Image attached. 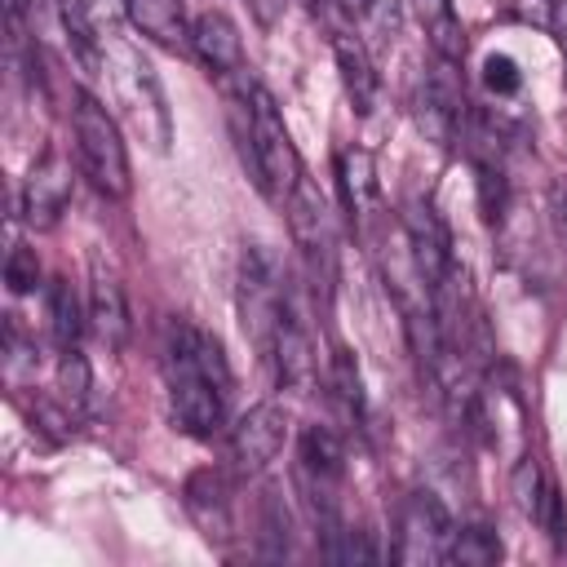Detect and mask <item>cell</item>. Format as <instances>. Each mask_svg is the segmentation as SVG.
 <instances>
[{
    "label": "cell",
    "mask_w": 567,
    "mask_h": 567,
    "mask_svg": "<svg viewBox=\"0 0 567 567\" xmlns=\"http://www.w3.org/2000/svg\"><path fill=\"white\" fill-rule=\"evenodd\" d=\"M261 554L266 558H284L288 554V509H284L279 492L261 496Z\"/></svg>",
    "instance_id": "obj_25"
},
{
    "label": "cell",
    "mask_w": 567,
    "mask_h": 567,
    "mask_svg": "<svg viewBox=\"0 0 567 567\" xmlns=\"http://www.w3.org/2000/svg\"><path fill=\"white\" fill-rule=\"evenodd\" d=\"M509 487H514V505H518V514H523L527 523H536L558 549H567V505H563L554 478L545 474V465H540L536 456H523V461L514 465Z\"/></svg>",
    "instance_id": "obj_13"
},
{
    "label": "cell",
    "mask_w": 567,
    "mask_h": 567,
    "mask_svg": "<svg viewBox=\"0 0 567 567\" xmlns=\"http://www.w3.org/2000/svg\"><path fill=\"white\" fill-rule=\"evenodd\" d=\"M284 213H288L292 244H297V252L306 261V275L315 284V292L328 301L332 284H337V230H332L328 199L319 195V186L310 177H301L292 186V195L284 199Z\"/></svg>",
    "instance_id": "obj_6"
},
{
    "label": "cell",
    "mask_w": 567,
    "mask_h": 567,
    "mask_svg": "<svg viewBox=\"0 0 567 567\" xmlns=\"http://www.w3.org/2000/svg\"><path fill=\"white\" fill-rule=\"evenodd\" d=\"M297 483L319 532L341 523V483H346V443L328 425H306L297 434Z\"/></svg>",
    "instance_id": "obj_5"
},
{
    "label": "cell",
    "mask_w": 567,
    "mask_h": 567,
    "mask_svg": "<svg viewBox=\"0 0 567 567\" xmlns=\"http://www.w3.org/2000/svg\"><path fill=\"white\" fill-rule=\"evenodd\" d=\"M44 315H49V337L58 350H80V337L89 328V301L71 288V279H49L44 288Z\"/></svg>",
    "instance_id": "obj_21"
},
{
    "label": "cell",
    "mask_w": 567,
    "mask_h": 567,
    "mask_svg": "<svg viewBox=\"0 0 567 567\" xmlns=\"http://www.w3.org/2000/svg\"><path fill=\"white\" fill-rule=\"evenodd\" d=\"M71 186H75L71 164H66L58 151H44V155L31 164V173L22 177V190H18V213H22V221H27L31 230H53L58 217L66 213V204H71Z\"/></svg>",
    "instance_id": "obj_12"
},
{
    "label": "cell",
    "mask_w": 567,
    "mask_h": 567,
    "mask_svg": "<svg viewBox=\"0 0 567 567\" xmlns=\"http://www.w3.org/2000/svg\"><path fill=\"white\" fill-rule=\"evenodd\" d=\"M501 536L483 523H470V527H456L452 532V545H447V563H461V567H492L501 563Z\"/></svg>",
    "instance_id": "obj_23"
},
{
    "label": "cell",
    "mask_w": 567,
    "mask_h": 567,
    "mask_svg": "<svg viewBox=\"0 0 567 567\" xmlns=\"http://www.w3.org/2000/svg\"><path fill=\"white\" fill-rule=\"evenodd\" d=\"M71 137H75L80 173L93 182V190L106 199H128L133 168H128L124 133H120L115 115L89 89H75V97H71Z\"/></svg>",
    "instance_id": "obj_3"
},
{
    "label": "cell",
    "mask_w": 567,
    "mask_h": 567,
    "mask_svg": "<svg viewBox=\"0 0 567 567\" xmlns=\"http://www.w3.org/2000/svg\"><path fill=\"white\" fill-rule=\"evenodd\" d=\"M323 381H328V394H332L337 412H341V416H346L354 430H363V412H368V399H363V377H359V363H354V354H350L346 346H332Z\"/></svg>",
    "instance_id": "obj_22"
},
{
    "label": "cell",
    "mask_w": 567,
    "mask_h": 567,
    "mask_svg": "<svg viewBox=\"0 0 567 567\" xmlns=\"http://www.w3.org/2000/svg\"><path fill=\"white\" fill-rule=\"evenodd\" d=\"M89 332L111 350L120 354L133 337V315H128V297H124V284L93 266V279H89Z\"/></svg>",
    "instance_id": "obj_16"
},
{
    "label": "cell",
    "mask_w": 567,
    "mask_h": 567,
    "mask_svg": "<svg viewBox=\"0 0 567 567\" xmlns=\"http://www.w3.org/2000/svg\"><path fill=\"white\" fill-rule=\"evenodd\" d=\"M58 399L62 408L80 421L84 408H89V363L80 350H62V363H58Z\"/></svg>",
    "instance_id": "obj_24"
},
{
    "label": "cell",
    "mask_w": 567,
    "mask_h": 567,
    "mask_svg": "<svg viewBox=\"0 0 567 567\" xmlns=\"http://www.w3.org/2000/svg\"><path fill=\"white\" fill-rule=\"evenodd\" d=\"M456 523L447 518L443 501L434 492H412L399 505V523H394V563H447V545H452Z\"/></svg>",
    "instance_id": "obj_7"
},
{
    "label": "cell",
    "mask_w": 567,
    "mask_h": 567,
    "mask_svg": "<svg viewBox=\"0 0 567 567\" xmlns=\"http://www.w3.org/2000/svg\"><path fill=\"white\" fill-rule=\"evenodd\" d=\"M332 53H337V71H341V84H346L350 106H354L359 115H368V111L377 106L381 80H377V71H372V58H368L363 40L350 35V31H332Z\"/></svg>",
    "instance_id": "obj_18"
},
{
    "label": "cell",
    "mask_w": 567,
    "mask_h": 567,
    "mask_svg": "<svg viewBox=\"0 0 567 567\" xmlns=\"http://www.w3.org/2000/svg\"><path fill=\"white\" fill-rule=\"evenodd\" d=\"M106 71L115 75L120 97L128 102L137 128L151 137L155 151H164V146H168V106H164V89H159L151 62H146L142 53H133V49H115V62H111Z\"/></svg>",
    "instance_id": "obj_9"
},
{
    "label": "cell",
    "mask_w": 567,
    "mask_h": 567,
    "mask_svg": "<svg viewBox=\"0 0 567 567\" xmlns=\"http://www.w3.org/2000/svg\"><path fill=\"white\" fill-rule=\"evenodd\" d=\"M124 13L146 40L177 49V53L190 49V22H186L182 0H124Z\"/></svg>",
    "instance_id": "obj_20"
},
{
    "label": "cell",
    "mask_w": 567,
    "mask_h": 567,
    "mask_svg": "<svg viewBox=\"0 0 567 567\" xmlns=\"http://www.w3.org/2000/svg\"><path fill=\"white\" fill-rule=\"evenodd\" d=\"M549 31H554V40H558V49L567 58V0H554L549 4Z\"/></svg>",
    "instance_id": "obj_29"
},
{
    "label": "cell",
    "mask_w": 567,
    "mask_h": 567,
    "mask_svg": "<svg viewBox=\"0 0 567 567\" xmlns=\"http://www.w3.org/2000/svg\"><path fill=\"white\" fill-rule=\"evenodd\" d=\"M408 9H412V18H416V27L425 31V40H430L434 58H443V62L461 66V58H465L470 40H465V27H461L456 4H452V0H408Z\"/></svg>",
    "instance_id": "obj_19"
},
{
    "label": "cell",
    "mask_w": 567,
    "mask_h": 567,
    "mask_svg": "<svg viewBox=\"0 0 567 567\" xmlns=\"http://www.w3.org/2000/svg\"><path fill=\"white\" fill-rule=\"evenodd\" d=\"M483 84H487L496 97H509V93H518L523 71H518V62H514L509 53H492V58L483 62Z\"/></svg>",
    "instance_id": "obj_28"
},
{
    "label": "cell",
    "mask_w": 567,
    "mask_h": 567,
    "mask_svg": "<svg viewBox=\"0 0 567 567\" xmlns=\"http://www.w3.org/2000/svg\"><path fill=\"white\" fill-rule=\"evenodd\" d=\"M4 284H9V292H31L35 284H40V261H35V248H22V244H13L9 248V257H4Z\"/></svg>",
    "instance_id": "obj_26"
},
{
    "label": "cell",
    "mask_w": 567,
    "mask_h": 567,
    "mask_svg": "<svg viewBox=\"0 0 567 567\" xmlns=\"http://www.w3.org/2000/svg\"><path fill=\"white\" fill-rule=\"evenodd\" d=\"M288 306H292V288H288L275 252H266L261 244H248L239 257V275H235V310H239L244 337L257 346L261 359H270Z\"/></svg>",
    "instance_id": "obj_4"
},
{
    "label": "cell",
    "mask_w": 567,
    "mask_h": 567,
    "mask_svg": "<svg viewBox=\"0 0 567 567\" xmlns=\"http://www.w3.org/2000/svg\"><path fill=\"white\" fill-rule=\"evenodd\" d=\"M31 4L35 0H4V35H9V53H31Z\"/></svg>",
    "instance_id": "obj_27"
},
{
    "label": "cell",
    "mask_w": 567,
    "mask_h": 567,
    "mask_svg": "<svg viewBox=\"0 0 567 567\" xmlns=\"http://www.w3.org/2000/svg\"><path fill=\"white\" fill-rule=\"evenodd\" d=\"M182 505L213 545H226L235 536V505H230V483L221 470H208V465L190 470L182 483Z\"/></svg>",
    "instance_id": "obj_14"
},
{
    "label": "cell",
    "mask_w": 567,
    "mask_h": 567,
    "mask_svg": "<svg viewBox=\"0 0 567 567\" xmlns=\"http://www.w3.org/2000/svg\"><path fill=\"white\" fill-rule=\"evenodd\" d=\"M337 186H341V204L350 213V221L363 230L377 213H381V182H377V164L363 146H341L337 151Z\"/></svg>",
    "instance_id": "obj_17"
},
{
    "label": "cell",
    "mask_w": 567,
    "mask_h": 567,
    "mask_svg": "<svg viewBox=\"0 0 567 567\" xmlns=\"http://www.w3.org/2000/svg\"><path fill=\"white\" fill-rule=\"evenodd\" d=\"M288 443V412L279 403H257L230 425V456L244 478H257L270 470V461Z\"/></svg>",
    "instance_id": "obj_11"
},
{
    "label": "cell",
    "mask_w": 567,
    "mask_h": 567,
    "mask_svg": "<svg viewBox=\"0 0 567 567\" xmlns=\"http://www.w3.org/2000/svg\"><path fill=\"white\" fill-rule=\"evenodd\" d=\"M230 120H235V146H239V159H244L248 177L257 182V190L266 199L284 204L292 195V186L306 177L301 155L292 146V133L284 124V111L275 106V97L257 80L244 75L239 89H235Z\"/></svg>",
    "instance_id": "obj_2"
},
{
    "label": "cell",
    "mask_w": 567,
    "mask_h": 567,
    "mask_svg": "<svg viewBox=\"0 0 567 567\" xmlns=\"http://www.w3.org/2000/svg\"><path fill=\"white\" fill-rule=\"evenodd\" d=\"M470 120H474V111L465 102V84H461L456 66L439 58V66L416 89V124H421V133H430V142L461 146Z\"/></svg>",
    "instance_id": "obj_8"
},
{
    "label": "cell",
    "mask_w": 567,
    "mask_h": 567,
    "mask_svg": "<svg viewBox=\"0 0 567 567\" xmlns=\"http://www.w3.org/2000/svg\"><path fill=\"white\" fill-rule=\"evenodd\" d=\"M399 226H403V239H408V252H412V266L421 275L425 288H434L452 266V230L447 221L439 217V208L421 195H408L403 199V213H399Z\"/></svg>",
    "instance_id": "obj_10"
},
{
    "label": "cell",
    "mask_w": 567,
    "mask_h": 567,
    "mask_svg": "<svg viewBox=\"0 0 567 567\" xmlns=\"http://www.w3.org/2000/svg\"><path fill=\"white\" fill-rule=\"evenodd\" d=\"M190 53L208 66V75H217V80H244V35L217 9H208V13H199L190 22Z\"/></svg>",
    "instance_id": "obj_15"
},
{
    "label": "cell",
    "mask_w": 567,
    "mask_h": 567,
    "mask_svg": "<svg viewBox=\"0 0 567 567\" xmlns=\"http://www.w3.org/2000/svg\"><path fill=\"white\" fill-rule=\"evenodd\" d=\"M549 213H554L558 235L567 239V186H554V190H549Z\"/></svg>",
    "instance_id": "obj_30"
},
{
    "label": "cell",
    "mask_w": 567,
    "mask_h": 567,
    "mask_svg": "<svg viewBox=\"0 0 567 567\" xmlns=\"http://www.w3.org/2000/svg\"><path fill=\"white\" fill-rule=\"evenodd\" d=\"M164 385H168V408L182 434L190 439H213L226 425V403H230V363L221 341L190 323V319H168L164 328Z\"/></svg>",
    "instance_id": "obj_1"
}]
</instances>
